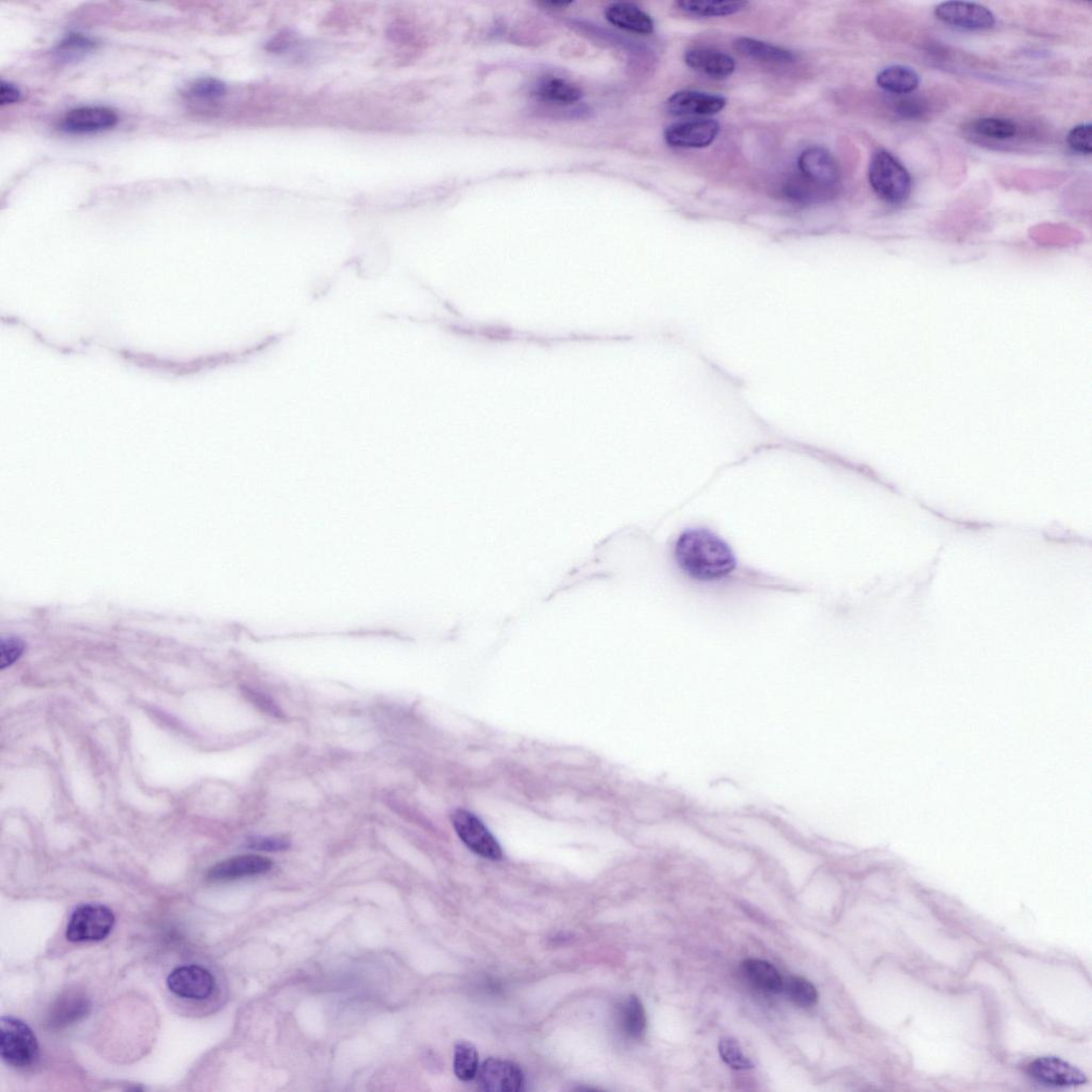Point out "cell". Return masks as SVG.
I'll return each mask as SVG.
<instances>
[{
	"label": "cell",
	"mask_w": 1092,
	"mask_h": 1092,
	"mask_svg": "<svg viewBox=\"0 0 1092 1092\" xmlns=\"http://www.w3.org/2000/svg\"><path fill=\"white\" fill-rule=\"evenodd\" d=\"M674 559L690 580L701 583L723 580L736 569L730 546L706 528L683 532L675 542Z\"/></svg>",
	"instance_id": "6da1fadb"
},
{
	"label": "cell",
	"mask_w": 1092,
	"mask_h": 1092,
	"mask_svg": "<svg viewBox=\"0 0 1092 1092\" xmlns=\"http://www.w3.org/2000/svg\"><path fill=\"white\" fill-rule=\"evenodd\" d=\"M869 181L873 193L886 203L901 204L910 198L911 175L890 152L879 150L873 153Z\"/></svg>",
	"instance_id": "7a4b0ae2"
},
{
	"label": "cell",
	"mask_w": 1092,
	"mask_h": 1092,
	"mask_svg": "<svg viewBox=\"0 0 1092 1092\" xmlns=\"http://www.w3.org/2000/svg\"><path fill=\"white\" fill-rule=\"evenodd\" d=\"M0 1054L8 1065L28 1068L39 1060L40 1048L31 1028L12 1017L0 1020Z\"/></svg>",
	"instance_id": "3957f363"
},
{
	"label": "cell",
	"mask_w": 1092,
	"mask_h": 1092,
	"mask_svg": "<svg viewBox=\"0 0 1092 1092\" xmlns=\"http://www.w3.org/2000/svg\"><path fill=\"white\" fill-rule=\"evenodd\" d=\"M115 915L103 905L88 904L76 909L69 921L67 939L70 942H93L106 938L115 925Z\"/></svg>",
	"instance_id": "277c9868"
},
{
	"label": "cell",
	"mask_w": 1092,
	"mask_h": 1092,
	"mask_svg": "<svg viewBox=\"0 0 1092 1092\" xmlns=\"http://www.w3.org/2000/svg\"><path fill=\"white\" fill-rule=\"evenodd\" d=\"M452 822L457 835L475 854L495 861L503 858L496 838L473 813L457 810L452 815Z\"/></svg>",
	"instance_id": "5b68a950"
},
{
	"label": "cell",
	"mask_w": 1092,
	"mask_h": 1092,
	"mask_svg": "<svg viewBox=\"0 0 1092 1092\" xmlns=\"http://www.w3.org/2000/svg\"><path fill=\"white\" fill-rule=\"evenodd\" d=\"M935 16L943 23L967 31H987L996 25L995 14L975 3H942L935 6Z\"/></svg>",
	"instance_id": "8992f818"
},
{
	"label": "cell",
	"mask_w": 1092,
	"mask_h": 1092,
	"mask_svg": "<svg viewBox=\"0 0 1092 1092\" xmlns=\"http://www.w3.org/2000/svg\"><path fill=\"white\" fill-rule=\"evenodd\" d=\"M798 169L808 185L819 188H835L841 180L840 167L826 149L820 146L809 147L798 158Z\"/></svg>",
	"instance_id": "52a82bcc"
},
{
	"label": "cell",
	"mask_w": 1092,
	"mask_h": 1092,
	"mask_svg": "<svg viewBox=\"0 0 1092 1092\" xmlns=\"http://www.w3.org/2000/svg\"><path fill=\"white\" fill-rule=\"evenodd\" d=\"M479 1088L490 1092H519L524 1090L525 1077L517 1063L499 1059H489L479 1067L476 1075Z\"/></svg>",
	"instance_id": "ba28073f"
},
{
	"label": "cell",
	"mask_w": 1092,
	"mask_h": 1092,
	"mask_svg": "<svg viewBox=\"0 0 1092 1092\" xmlns=\"http://www.w3.org/2000/svg\"><path fill=\"white\" fill-rule=\"evenodd\" d=\"M169 990L182 998L206 999L215 988V978L200 965H182L168 976Z\"/></svg>",
	"instance_id": "9c48e42d"
},
{
	"label": "cell",
	"mask_w": 1092,
	"mask_h": 1092,
	"mask_svg": "<svg viewBox=\"0 0 1092 1092\" xmlns=\"http://www.w3.org/2000/svg\"><path fill=\"white\" fill-rule=\"evenodd\" d=\"M1032 1079L1048 1087H1074L1087 1082L1080 1069L1058 1058H1041L1028 1065Z\"/></svg>",
	"instance_id": "30bf717a"
},
{
	"label": "cell",
	"mask_w": 1092,
	"mask_h": 1092,
	"mask_svg": "<svg viewBox=\"0 0 1092 1092\" xmlns=\"http://www.w3.org/2000/svg\"><path fill=\"white\" fill-rule=\"evenodd\" d=\"M720 131V124L714 119H690L669 126L665 140L674 147L703 149L714 143Z\"/></svg>",
	"instance_id": "8fae6325"
},
{
	"label": "cell",
	"mask_w": 1092,
	"mask_h": 1092,
	"mask_svg": "<svg viewBox=\"0 0 1092 1092\" xmlns=\"http://www.w3.org/2000/svg\"><path fill=\"white\" fill-rule=\"evenodd\" d=\"M725 105L727 100L722 95L685 90L669 97L667 109L678 117H707L720 114Z\"/></svg>",
	"instance_id": "7c38bea8"
},
{
	"label": "cell",
	"mask_w": 1092,
	"mask_h": 1092,
	"mask_svg": "<svg viewBox=\"0 0 1092 1092\" xmlns=\"http://www.w3.org/2000/svg\"><path fill=\"white\" fill-rule=\"evenodd\" d=\"M119 121L116 112L102 106H89L68 112L61 122V129L69 133H94L115 128Z\"/></svg>",
	"instance_id": "4fadbf2b"
},
{
	"label": "cell",
	"mask_w": 1092,
	"mask_h": 1092,
	"mask_svg": "<svg viewBox=\"0 0 1092 1092\" xmlns=\"http://www.w3.org/2000/svg\"><path fill=\"white\" fill-rule=\"evenodd\" d=\"M91 1010L90 999L80 990H69L55 1000L47 1016V1026L63 1030L86 1018Z\"/></svg>",
	"instance_id": "5bb4252c"
},
{
	"label": "cell",
	"mask_w": 1092,
	"mask_h": 1092,
	"mask_svg": "<svg viewBox=\"0 0 1092 1092\" xmlns=\"http://www.w3.org/2000/svg\"><path fill=\"white\" fill-rule=\"evenodd\" d=\"M684 59L690 69L713 80L728 79L736 68L731 56L710 48L689 49Z\"/></svg>",
	"instance_id": "9a60e30c"
},
{
	"label": "cell",
	"mask_w": 1092,
	"mask_h": 1092,
	"mask_svg": "<svg viewBox=\"0 0 1092 1092\" xmlns=\"http://www.w3.org/2000/svg\"><path fill=\"white\" fill-rule=\"evenodd\" d=\"M270 859L257 855L238 856L218 863L208 872V878L214 882H227L239 878L260 875L272 869Z\"/></svg>",
	"instance_id": "2e32d148"
},
{
	"label": "cell",
	"mask_w": 1092,
	"mask_h": 1092,
	"mask_svg": "<svg viewBox=\"0 0 1092 1092\" xmlns=\"http://www.w3.org/2000/svg\"><path fill=\"white\" fill-rule=\"evenodd\" d=\"M605 17L609 23L624 31L639 34H650L654 31L652 18L634 4L611 5L606 9Z\"/></svg>",
	"instance_id": "e0dca14e"
},
{
	"label": "cell",
	"mask_w": 1092,
	"mask_h": 1092,
	"mask_svg": "<svg viewBox=\"0 0 1092 1092\" xmlns=\"http://www.w3.org/2000/svg\"><path fill=\"white\" fill-rule=\"evenodd\" d=\"M676 8L694 18H721L733 16L748 6L744 0H679Z\"/></svg>",
	"instance_id": "ac0fdd59"
},
{
	"label": "cell",
	"mask_w": 1092,
	"mask_h": 1092,
	"mask_svg": "<svg viewBox=\"0 0 1092 1092\" xmlns=\"http://www.w3.org/2000/svg\"><path fill=\"white\" fill-rule=\"evenodd\" d=\"M880 88L893 94H908L917 90L920 76L917 70L907 66H891L880 70L876 77Z\"/></svg>",
	"instance_id": "d6986e66"
},
{
	"label": "cell",
	"mask_w": 1092,
	"mask_h": 1092,
	"mask_svg": "<svg viewBox=\"0 0 1092 1092\" xmlns=\"http://www.w3.org/2000/svg\"><path fill=\"white\" fill-rule=\"evenodd\" d=\"M734 46L736 51L746 57L759 61L787 65L795 60L794 53L788 49L752 38H739L735 41Z\"/></svg>",
	"instance_id": "ffe728a7"
},
{
	"label": "cell",
	"mask_w": 1092,
	"mask_h": 1092,
	"mask_svg": "<svg viewBox=\"0 0 1092 1092\" xmlns=\"http://www.w3.org/2000/svg\"><path fill=\"white\" fill-rule=\"evenodd\" d=\"M743 972L747 979L760 990L779 993L784 989V978L770 962L759 960H745Z\"/></svg>",
	"instance_id": "44dd1931"
},
{
	"label": "cell",
	"mask_w": 1092,
	"mask_h": 1092,
	"mask_svg": "<svg viewBox=\"0 0 1092 1092\" xmlns=\"http://www.w3.org/2000/svg\"><path fill=\"white\" fill-rule=\"evenodd\" d=\"M620 1027L629 1038L639 1040L646 1030V1017L643 1003L637 997H630L618 1011Z\"/></svg>",
	"instance_id": "7402d4cb"
},
{
	"label": "cell",
	"mask_w": 1092,
	"mask_h": 1092,
	"mask_svg": "<svg viewBox=\"0 0 1092 1092\" xmlns=\"http://www.w3.org/2000/svg\"><path fill=\"white\" fill-rule=\"evenodd\" d=\"M95 41L79 32H70L55 48L56 59L62 63H75L94 51Z\"/></svg>",
	"instance_id": "603a6c76"
},
{
	"label": "cell",
	"mask_w": 1092,
	"mask_h": 1092,
	"mask_svg": "<svg viewBox=\"0 0 1092 1092\" xmlns=\"http://www.w3.org/2000/svg\"><path fill=\"white\" fill-rule=\"evenodd\" d=\"M535 94L542 100L559 104H573L582 97L579 88L559 79H551L540 83Z\"/></svg>",
	"instance_id": "cb8c5ba5"
},
{
	"label": "cell",
	"mask_w": 1092,
	"mask_h": 1092,
	"mask_svg": "<svg viewBox=\"0 0 1092 1092\" xmlns=\"http://www.w3.org/2000/svg\"><path fill=\"white\" fill-rule=\"evenodd\" d=\"M479 1055L476 1048L469 1042H459L455 1048L454 1070L458 1079L470 1082L476 1079L479 1070Z\"/></svg>",
	"instance_id": "d4e9b609"
},
{
	"label": "cell",
	"mask_w": 1092,
	"mask_h": 1092,
	"mask_svg": "<svg viewBox=\"0 0 1092 1092\" xmlns=\"http://www.w3.org/2000/svg\"><path fill=\"white\" fill-rule=\"evenodd\" d=\"M227 94V86L213 77H204L190 83L186 95L190 101L199 104H210L221 100Z\"/></svg>",
	"instance_id": "484cf974"
},
{
	"label": "cell",
	"mask_w": 1092,
	"mask_h": 1092,
	"mask_svg": "<svg viewBox=\"0 0 1092 1092\" xmlns=\"http://www.w3.org/2000/svg\"><path fill=\"white\" fill-rule=\"evenodd\" d=\"M977 135L996 140H1007L1017 135L1018 125L1010 119L981 118L972 124Z\"/></svg>",
	"instance_id": "4316f807"
},
{
	"label": "cell",
	"mask_w": 1092,
	"mask_h": 1092,
	"mask_svg": "<svg viewBox=\"0 0 1092 1092\" xmlns=\"http://www.w3.org/2000/svg\"><path fill=\"white\" fill-rule=\"evenodd\" d=\"M788 998L800 1007H811L819 1000V992L807 979L791 976L784 981V989Z\"/></svg>",
	"instance_id": "83f0119b"
},
{
	"label": "cell",
	"mask_w": 1092,
	"mask_h": 1092,
	"mask_svg": "<svg viewBox=\"0 0 1092 1092\" xmlns=\"http://www.w3.org/2000/svg\"><path fill=\"white\" fill-rule=\"evenodd\" d=\"M720 1053L722 1061L733 1069L746 1070L753 1068L752 1061L747 1058L741 1046L735 1039L725 1037L720 1042Z\"/></svg>",
	"instance_id": "f1b7e54d"
},
{
	"label": "cell",
	"mask_w": 1092,
	"mask_h": 1092,
	"mask_svg": "<svg viewBox=\"0 0 1092 1092\" xmlns=\"http://www.w3.org/2000/svg\"><path fill=\"white\" fill-rule=\"evenodd\" d=\"M1071 150L1083 155L1092 153V126L1085 123L1075 126L1067 137Z\"/></svg>",
	"instance_id": "f546056e"
},
{
	"label": "cell",
	"mask_w": 1092,
	"mask_h": 1092,
	"mask_svg": "<svg viewBox=\"0 0 1092 1092\" xmlns=\"http://www.w3.org/2000/svg\"><path fill=\"white\" fill-rule=\"evenodd\" d=\"M245 696L249 697L251 702L255 703V706L260 710H263L264 713L276 718L284 717L283 711H282L278 704L270 697L252 689H245Z\"/></svg>",
	"instance_id": "4dcf8cb0"
},
{
	"label": "cell",
	"mask_w": 1092,
	"mask_h": 1092,
	"mask_svg": "<svg viewBox=\"0 0 1092 1092\" xmlns=\"http://www.w3.org/2000/svg\"><path fill=\"white\" fill-rule=\"evenodd\" d=\"M2 658H0V664L2 668L11 666L14 661L19 659L24 651V644L18 638H6L2 640Z\"/></svg>",
	"instance_id": "1f68e13d"
},
{
	"label": "cell",
	"mask_w": 1092,
	"mask_h": 1092,
	"mask_svg": "<svg viewBox=\"0 0 1092 1092\" xmlns=\"http://www.w3.org/2000/svg\"><path fill=\"white\" fill-rule=\"evenodd\" d=\"M248 847L263 851H282L290 847L291 843L284 837L258 836L250 838Z\"/></svg>",
	"instance_id": "d6a6232c"
},
{
	"label": "cell",
	"mask_w": 1092,
	"mask_h": 1092,
	"mask_svg": "<svg viewBox=\"0 0 1092 1092\" xmlns=\"http://www.w3.org/2000/svg\"><path fill=\"white\" fill-rule=\"evenodd\" d=\"M19 98L20 91L16 84L5 81L0 83V104L2 106L17 103Z\"/></svg>",
	"instance_id": "836d02e7"
}]
</instances>
